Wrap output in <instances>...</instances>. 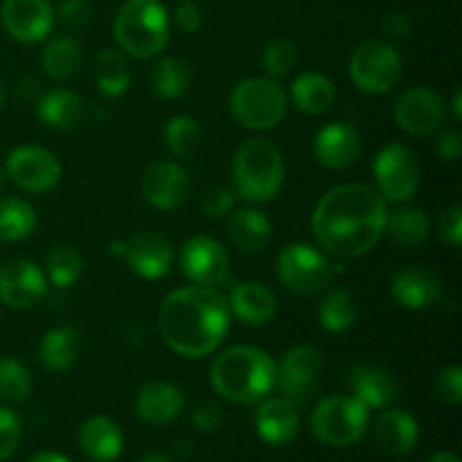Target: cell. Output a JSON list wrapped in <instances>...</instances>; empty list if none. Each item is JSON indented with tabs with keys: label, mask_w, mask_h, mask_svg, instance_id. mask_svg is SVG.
<instances>
[{
	"label": "cell",
	"mask_w": 462,
	"mask_h": 462,
	"mask_svg": "<svg viewBox=\"0 0 462 462\" xmlns=\"http://www.w3.org/2000/svg\"><path fill=\"white\" fill-rule=\"evenodd\" d=\"M54 18H59L70 30H81V27H88L90 21H93V5L88 0H63Z\"/></svg>",
	"instance_id": "ee69618b"
},
{
	"label": "cell",
	"mask_w": 462,
	"mask_h": 462,
	"mask_svg": "<svg viewBox=\"0 0 462 462\" xmlns=\"http://www.w3.org/2000/svg\"><path fill=\"white\" fill-rule=\"evenodd\" d=\"M224 422V411L219 404L210 400H203L194 406L192 411V424L201 431H217Z\"/></svg>",
	"instance_id": "bcb514c9"
},
{
	"label": "cell",
	"mask_w": 462,
	"mask_h": 462,
	"mask_svg": "<svg viewBox=\"0 0 462 462\" xmlns=\"http://www.w3.org/2000/svg\"><path fill=\"white\" fill-rule=\"evenodd\" d=\"M352 397L365 409H383L400 397V386L388 370L379 365H352L346 374Z\"/></svg>",
	"instance_id": "cb8c5ba5"
},
{
	"label": "cell",
	"mask_w": 462,
	"mask_h": 462,
	"mask_svg": "<svg viewBox=\"0 0 462 462\" xmlns=\"http://www.w3.org/2000/svg\"><path fill=\"white\" fill-rule=\"evenodd\" d=\"M291 102L307 116H323L337 102V88L319 72H300L291 84Z\"/></svg>",
	"instance_id": "f546056e"
},
{
	"label": "cell",
	"mask_w": 462,
	"mask_h": 462,
	"mask_svg": "<svg viewBox=\"0 0 462 462\" xmlns=\"http://www.w3.org/2000/svg\"><path fill=\"white\" fill-rule=\"evenodd\" d=\"M189 176L179 162L158 161L147 167L143 176V197L152 208L171 212L189 197Z\"/></svg>",
	"instance_id": "ac0fdd59"
},
{
	"label": "cell",
	"mask_w": 462,
	"mask_h": 462,
	"mask_svg": "<svg viewBox=\"0 0 462 462\" xmlns=\"http://www.w3.org/2000/svg\"><path fill=\"white\" fill-rule=\"evenodd\" d=\"M23 427L16 413L0 406V462L12 458L21 445Z\"/></svg>",
	"instance_id": "b9f144b4"
},
{
	"label": "cell",
	"mask_w": 462,
	"mask_h": 462,
	"mask_svg": "<svg viewBox=\"0 0 462 462\" xmlns=\"http://www.w3.org/2000/svg\"><path fill=\"white\" fill-rule=\"evenodd\" d=\"M199 206L208 219H224L235 210V192L226 185H208L201 192Z\"/></svg>",
	"instance_id": "60d3db41"
},
{
	"label": "cell",
	"mask_w": 462,
	"mask_h": 462,
	"mask_svg": "<svg viewBox=\"0 0 462 462\" xmlns=\"http://www.w3.org/2000/svg\"><path fill=\"white\" fill-rule=\"evenodd\" d=\"M36 230V212L27 201L18 197L0 199V239L23 242Z\"/></svg>",
	"instance_id": "d590c367"
},
{
	"label": "cell",
	"mask_w": 462,
	"mask_h": 462,
	"mask_svg": "<svg viewBox=\"0 0 462 462\" xmlns=\"http://www.w3.org/2000/svg\"><path fill=\"white\" fill-rule=\"evenodd\" d=\"M427 462H460V458L456 454H451V451H438Z\"/></svg>",
	"instance_id": "f5cc1de1"
},
{
	"label": "cell",
	"mask_w": 462,
	"mask_h": 462,
	"mask_svg": "<svg viewBox=\"0 0 462 462\" xmlns=\"http://www.w3.org/2000/svg\"><path fill=\"white\" fill-rule=\"evenodd\" d=\"M79 449L95 462H113L120 458L125 449V436L116 420L106 415H93L86 420L77 433Z\"/></svg>",
	"instance_id": "d4e9b609"
},
{
	"label": "cell",
	"mask_w": 462,
	"mask_h": 462,
	"mask_svg": "<svg viewBox=\"0 0 462 462\" xmlns=\"http://www.w3.org/2000/svg\"><path fill=\"white\" fill-rule=\"evenodd\" d=\"M298 48L287 39H273L262 52V68L271 79H282L296 68Z\"/></svg>",
	"instance_id": "ab89813d"
},
{
	"label": "cell",
	"mask_w": 462,
	"mask_h": 462,
	"mask_svg": "<svg viewBox=\"0 0 462 462\" xmlns=\"http://www.w3.org/2000/svg\"><path fill=\"white\" fill-rule=\"evenodd\" d=\"M364 152L361 134L352 125L334 122L323 126L314 138V156L328 170L343 171L355 165Z\"/></svg>",
	"instance_id": "ffe728a7"
},
{
	"label": "cell",
	"mask_w": 462,
	"mask_h": 462,
	"mask_svg": "<svg viewBox=\"0 0 462 462\" xmlns=\"http://www.w3.org/2000/svg\"><path fill=\"white\" fill-rule=\"evenodd\" d=\"M0 21L12 39L21 43H39L52 32L54 9L50 0H5Z\"/></svg>",
	"instance_id": "e0dca14e"
},
{
	"label": "cell",
	"mask_w": 462,
	"mask_h": 462,
	"mask_svg": "<svg viewBox=\"0 0 462 462\" xmlns=\"http://www.w3.org/2000/svg\"><path fill=\"white\" fill-rule=\"evenodd\" d=\"M84 52L79 41L72 36H57L41 52V68L54 81H66L79 72Z\"/></svg>",
	"instance_id": "1f68e13d"
},
{
	"label": "cell",
	"mask_w": 462,
	"mask_h": 462,
	"mask_svg": "<svg viewBox=\"0 0 462 462\" xmlns=\"http://www.w3.org/2000/svg\"><path fill=\"white\" fill-rule=\"evenodd\" d=\"M120 257H125L126 266L143 280H161L170 273L174 248L162 235L143 230L122 242Z\"/></svg>",
	"instance_id": "2e32d148"
},
{
	"label": "cell",
	"mask_w": 462,
	"mask_h": 462,
	"mask_svg": "<svg viewBox=\"0 0 462 462\" xmlns=\"http://www.w3.org/2000/svg\"><path fill=\"white\" fill-rule=\"evenodd\" d=\"M30 462H70L63 454L59 451H39Z\"/></svg>",
	"instance_id": "f907efd6"
},
{
	"label": "cell",
	"mask_w": 462,
	"mask_h": 462,
	"mask_svg": "<svg viewBox=\"0 0 462 462\" xmlns=\"http://www.w3.org/2000/svg\"><path fill=\"white\" fill-rule=\"evenodd\" d=\"M420 427L411 413L402 409L386 411L374 422V442L388 456H409L418 447Z\"/></svg>",
	"instance_id": "484cf974"
},
{
	"label": "cell",
	"mask_w": 462,
	"mask_h": 462,
	"mask_svg": "<svg viewBox=\"0 0 462 462\" xmlns=\"http://www.w3.org/2000/svg\"><path fill=\"white\" fill-rule=\"evenodd\" d=\"M95 86L106 97H122L131 86V70L120 50L106 48L97 54L93 66Z\"/></svg>",
	"instance_id": "836d02e7"
},
{
	"label": "cell",
	"mask_w": 462,
	"mask_h": 462,
	"mask_svg": "<svg viewBox=\"0 0 462 462\" xmlns=\"http://www.w3.org/2000/svg\"><path fill=\"white\" fill-rule=\"evenodd\" d=\"M113 36L131 57H156L170 43L167 9L161 0H126L113 21Z\"/></svg>",
	"instance_id": "5b68a950"
},
{
	"label": "cell",
	"mask_w": 462,
	"mask_h": 462,
	"mask_svg": "<svg viewBox=\"0 0 462 462\" xmlns=\"http://www.w3.org/2000/svg\"><path fill=\"white\" fill-rule=\"evenodd\" d=\"M323 370V355L316 347L296 346L284 352L282 361L278 364V382H275V388H280L284 400H289L296 406H302L319 391Z\"/></svg>",
	"instance_id": "7c38bea8"
},
{
	"label": "cell",
	"mask_w": 462,
	"mask_h": 462,
	"mask_svg": "<svg viewBox=\"0 0 462 462\" xmlns=\"http://www.w3.org/2000/svg\"><path fill=\"white\" fill-rule=\"evenodd\" d=\"M436 152L442 161H449V162L458 161L462 153V135L458 131H451V129L440 131L436 138Z\"/></svg>",
	"instance_id": "7dc6e473"
},
{
	"label": "cell",
	"mask_w": 462,
	"mask_h": 462,
	"mask_svg": "<svg viewBox=\"0 0 462 462\" xmlns=\"http://www.w3.org/2000/svg\"><path fill=\"white\" fill-rule=\"evenodd\" d=\"M319 323L323 325L325 332L343 334L356 323V302L347 289L337 287L329 289L319 302Z\"/></svg>",
	"instance_id": "e575fe53"
},
{
	"label": "cell",
	"mask_w": 462,
	"mask_h": 462,
	"mask_svg": "<svg viewBox=\"0 0 462 462\" xmlns=\"http://www.w3.org/2000/svg\"><path fill=\"white\" fill-rule=\"evenodd\" d=\"M228 298L215 287H180L162 300L158 328L170 350L185 359H203L230 332Z\"/></svg>",
	"instance_id": "7a4b0ae2"
},
{
	"label": "cell",
	"mask_w": 462,
	"mask_h": 462,
	"mask_svg": "<svg viewBox=\"0 0 462 462\" xmlns=\"http://www.w3.org/2000/svg\"><path fill=\"white\" fill-rule=\"evenodd\" d=\"M228 310L244 325L262 328L278 314V298L262 282H239L230 287Z\"/></svg>",
	"instance_id": "603a6c76"
},
{
	"label": "cell",
	"mask_w": 462,
	"mask_h": 462,
	"mask_svg": "<svg viewBox=\"0 0 462 462\" xmlns=\"http://www.w3.org/2000/svg\"><path fill=\"white\" fill-rule=\"evenodd\" d=\"M370 409L352 395L325 397L311 413V431L323 445L352 447L365 436Z\"/></svg>",
	"instance_id": "52a82bcc"
},
{
	"label": "cell",
	"mask_w": 462,
	"mask_h": 462,
	"mask_svg": "<svg viewBox=\"0 0 462 462\" xmlns=\"http://www.w3.org/2000/svg\"><path fill=\"white\" fill-rule=\"evenodd\" d=\"M185 409V395L170 382H149L135 395V413L152 427H167Z\"/></svg>",
	"instance_id": "7402d4cb"
},
{
	"label": "cell",
	"mask_w": 462,
	"mask_h": 462,
	"mask_svg": "<svg viewBox=\"0 0 462 462\" xmlns=\"http://www.w3.org/2000/svg\"><path fill=\"white\" fill-rule=\"evenodd\" d=\"M388 206L364 183H343L320 197L311 215V235L320 248L341 260L373 251L386 233Z\"/></svg>",
	"instance_id": "6da1fadb"
},
{
	"label": "cell",
	"mask_w": 462,
	"mask_h": 462,
	"mask_svg": "<svg viewBox=\"0 0 462 462\" xmlns=\"http://www.w3.org/2000/svg\"><path fill=\"white\" fill-rule=\"evenodd\" d=\"M402 70H404V61L395 45L379 39L361 43L352 52L350 66H347L350 79L355 81L356 88L368 95H383L395 88Z\"/></svg>",
	"instance_id": "9c48e42d"
},
{
	"label": "cell",
	"mask_w": 462,
	"mask_h": 462,
	"mask_svg": "<svg viewBox=\"0 0 462 462\" xmlns=\"http://www.w3.org/2000/svg\"><path fill=\"white\" fill-rule=\"evenodd\" d=\"M386 233L397 246L415 248L424 244L431 233L427 212L415 206H400L386 215Z\"/></svg>",
	"instance_id": "d6a6232c"
},
{
	"label": "cell",
	"mask_w": 462,
	"mask_h": 462,
	"mask_svg": "<svg viewBox=\"0 0 462 462\" xmlns=\"http://www.w3.org/2000/svg\"><path fill=\"white\" fill-rule=\"evenodd\" d=\"M230 116L251 131L275 129L287 116V93L275 79L248 77L233 88L228 97Z\"/></svg>",
	"instance_id": "8992f818"
},
{
	"label": "cell",
	"mask_w": 462,
	"mask_h": 462,
	"mask_svg": "<svg viewBox=\"0 0 462 462\" xmlns=\"http://www.w3.org/2000/svg\"><path fill=\"white\" fill-rule=\"evenodd\" d=\"M203 143V129L197 117L174 116L165 125V144L176 158H189Z\"/></svg>",
	"instance_id": "74e56055"
},
{
	"label": "cell",
	"mask_w": 462,
	"mask_h": 462,
	"mask_svg": "<svg viewBox=\"0 0 462 462\" xmlns=\"http://www.w3.org/2000/svg\"><path fill=\"white\" fill-rule=\"evenodd\" d=\"M174 21H176V27H179L180 32H185V34H192V32L201 30L203 14L194 3H183V5H179V9H176Z\"/></svg>",
	"instance_id": "c3c4849f"
},
{
	"label": "cell",
	"mask_w": 462,
	"mask_h": 462,
	"mask_svg": "<svg viewBox=\"0 0 462 462\" xmlns=\"http://www.w3.org/2000/svg\"><path fill=\"white\" fill-rule=\"evenodd\" d=\"M45 271L57 289H70L84 273V257L75 246H54L45 257Z\"/></svg>",
	"instance_id": "8d00e7d4"
},
{
	"label": "cell",
	"mask_w": 462,
	"mask_h": 462,
	"mask_svg": "<svg viewBox=\"0 0 462 462\" xmlns=\"http://www.w3.org/2000/svg\"><path fill=\"white\" fill-rule=\"evenodd\" d=\"M436 395L442 404L458 406L462 402V368L460 365H447L440 370L436 379Z\"/></svg>",
	"instance_id": "7bdbcfd3"
},
{
	"label": "cell",
	"mask_w": 462,
	"mask_h": 462,
	"mask_svg": "<svg viewBox=\"0 0 462 462\" xmlns=\"http://www.w3.org/2000/svg\"><path fill=\"white\" fill-rule=\"evenodd\" d=\"M5 180H7V176H5V171H3V170H0V189H3Z\"/></svg>",
	"instance_id": "9f6ffc18"
},
{
	"label": "cell",
	"mask_w": 462,
	"mask_h": 462,
	"mask_svg": "<svg viewBox=\"0 0 462 462\" xmlns=\"http://www.w3.org/2000/svg\"><path fill=\"white\" fill-rule=\"evenodd\" d=\"M255 431L260 440L271 447H282L296 440L300 431V415L296 404L284 397H271L262 400L255 411Z\"/></svg>",
	"instance_id": "44dd1931"
},
{
	"label": "cell",
	"mask_w": 462,
	"mask_h": 462,
	"mask_svg": "<svg viewBox=\"0 0 462 462\" xmlns=\"http://www.w3.org/2000/svg\"><path fill=\"white\" fill-rule=\"evenodd\" d=\"M36 117L48 129L72 131L84 120V102L79 95L66 88L48 90L36 102Z\"/></svg>",
	"instance_id": "83f0119b"
},
{
	"label": "cell",
	"mask_w": 462,
	"mask_h": 462,
	"mask_svg": "<svg viewBox=\"0 0 462 462\" xmlns=\"http://www.w3.org/2000/svg\"><path fill=\"white\" fill-rule=\"evenodd\" d=\"M180 269L185 278L201 287H228L230 257L226 248L208 235H194L180 248Z\"/></svg>",
	"instance_id": "4fadbf2b"
},
{
	"label": "cell",
	"mask_w": 462,
	"mask_h": 462,
	"mask_svg": "<svg viewBox=\"0 0 462 462\" xmlns=\"http://www.w3.org/2000/svg\"><path fill=\"white\" fill-rule=\"evenodd\" d=\"M32 395V374L14 356L0 359V397L7 402H25Z\"/></svg>",
	"instance_id": "f35d334b"
},
{
	"label": "cell",
	"mask_w": 462,
	"mask_h": 462,
	"mask_svg": "<svg viewBox=\"0 0 462 462\" xmlns=\"http://www.w3.org/2000/svg\"><path fill=\"white\" fill-rule=\"evenodd\" d=\"M451 106H454V120H462V90L460 88L454 90Z\"/></svg>",
	"instance_id": "816d5d0a"
},
{
	"label": "cell",
	"mask_w": 462,
	"mask_h": 462,
	"mask_svg": "<svg viewBox=\"0 0 462 462\" xmlns=\"http://www.w3.org/2000/svg\"><path fill=\"white\" fill-rule=\"evenodd\" d=\"M275 382L278 364L255 346H233L212 361V388L233 404H257L273 393Z\"/></svg>",
	"instance_id": "3957f363"
},
{
	"label": "cell",
	"mask_w": 462,
	"mask_h": 462,
	"mask_svg": "<svg viewBox=\"0 0 462 462\" xmlns=\"http://www.w3.org/2000/svg\"><path fill=\"white\" fill-rule=\"evenodd\" d=\"M383 32L393 39H404L411 34V21L406 14L402 12H391L383 18Z\"/></svg>",
	"instance_id": "681fc988"
},
{
	"label": "cell",
	"mask_w": 462,
	"mask_h": 462,
	"mask_svg": "<svg viewBox=\"0 0 462 462\" xmlns=\"http://www.w3.org/2000/svg\"><path fill=\"white\" fill-rule=\"evenodd\" d=\"M275 275L287 291L296 296H316L334 278V266L319 248L310 244H289L275 262Z\"/></svg>",
	"instance_id": "ba28073f"
},
{
	"label": "cell",
	"mask_w": 462,
	"mask_h": 462,
	"mask_svg": "<svg viewBox=\"0 0 462 462\" xmlns=\"http://www.w3.org/2000/svg\"><path fill=\"white\" fill-rule=\"evenodd\" d=\"M5 104H7V86H5V81L0 79V111L5 108Z\"/></svg>",
	"instance_id": "11a10c76"
},
{
	"label": "cell",
	"mask_w": 462,
	"mask_h": 462,
	"mask_svg": "<svg viewBox=\"0 0 462 462\" xmlns=\"http://www.w3.org/2000/svg\"><path fill=\"white\" fill-rule=\"evenodd\" d=\"M373 174L377 192L383 201L406 203L420 189V162L413 149L391 143L374 156Z\"/></svg>",
	"instance_id": "30bf717a"
},
{
	"label": "cell",
	"mask_w": 462,
	"mask_h": 462,
	"mask_svg": "<svg viewBox=\"0 0 462 462\" xmlns=\"http://www.w3.org/2000/svg\"><path fill=\"white\" fill-rule=\"evenodd\" d=\"M48 296L45 273L30 260H9L0 266V302L12 310H30Z\"/></svg>",
	"instance_id": "9a60e30c"
},
{
	"label": "cell",
	"mask_w": 462,
	"mask_h": 462,
	"mask_svg": "<svg viewBox=\"0 0 462 462\" xmlns=\"http://www.w3.org/2000/svg\"><path fill=\"white\" fill-rule=\"evenodd\" d=\"M438 237L449 248H460L462 244V208L451 206L442 210L438 221Z\"/></svg>",
	"instance_id": "f6af8a7d"
},
{
	"label": "cell",
	"mask_w": 462,
	"mask_h": 462,
	"mask_svg": "<svg viewBox=\"0 0 462 462\" xmlns=\"http://www.w3.org/2000/svg\"><path fill=\"white\" fill-rule=\"evenodd\" d=\"M143 462H174L167 454H149L144 456Z\"/></svg>",
	"instance_id": "db71d44e"
},
{
	"label": "cell",
	"mask_w": 462,
	"mask_h": 462,
	"mask_svg": "<svg viewBox=\"0 0 462 462\" xmlns=\"http://www.w3.org/2000/svg\"><path fill=\"white\" fill-rule=\"evenodd\" d=\"M228 237L242 253L264 251L273 237V224L264 212L255 208H242L233 212L228 221Z\"/></svg>",
	"instance_id": "f1b7e54d"
},
{
	"label": "cell",
	"mask_w": 462,
	"mask_h": 462,
	"mask_svg": "<svg viewBox=\"0 0 462 462\" xmlns=\"http://www.w3.org/2000/svg\"><path fill=\"white\" fill-rule=\"evenodd\" d=\"M149 84L161 99H180L192 86V68L180 57H162L153 63Z\"/></svg>",
	"instance_id": "4dcf8cb0"
},
{
	"label": "cell",
	"mask_w": 462,
	"mask_h": 462,
	"mask_svg": "<svg viewBox=\"0 0 462 462\" xmlns=\"http://www.w3.org/2000/svg\"><path fill=\"white\" fill-rule=\"evenodd\" d=\"M5 176L18 189L30 194H43L57 188L61 180V162L52 152L34 144L12 149L5 161Z\"/></svg>",
	"instance_id": "8fae6325"
},
{
	"label": "cell",
	"mask_w": 462,
	"mask_h": 462,
	"mask_svg": "<svg viewBox=\"0 0 462 462\" xmlns=\"http://www.w3.org/2000/svg\"><path fill=\"white\" fill-rule=\"evenodd\" d=\"M81 332L75 325H59L43 334L39 346V361L50 373H66L81 355Z\"/></svg>",
	"instance_id": "4316f807"
},
{
	"label": "cell",
	"mask_w": 462,
	"mask_h": 462,
	"mask_svg": "<svg viewBox=\"0 0 462 462\" xmlns=\"http://www.w3.org/2000/svg\"><path fill=\"white\" fill-rule=\"evenodd\" d=\"M391 296L404 310H427L442 298V280L422 264L402 266L391 278Z\"/></svg>",
	"instance_id": "d6986e66"
},
{
	"label": "cell",
	"mask_w": 462,
	"mask_h": 462,
	"mask_svg": "<svg viewBox=\"0 0 462 462\" xmlns=\"http://www.w3.org/2000/svg\"><path fill=\"white\" fill-rule=\"evenodd\" d=\"M447 120V104L429 86L404 90L395 102V122L411 135H433Z\"/></svg>",
	"instance_id": "5bb4252c"
},
{
	"label": "cell",
	"mask_w": 462,
	"mask_h": 462,
	"mask_svg": "<svg viewBox=\"0 0 462 462\" xmlns=\"http://www.w3.org/2000/svg\"><path fill=\"white\" fill-rule=\"evenodd\" d=\"M284 185L282 152L271 140L251 138L233 158V192L248 203H266Z\"/></svg>",
	"instance_id": "277c9868"
}]
</instances>
